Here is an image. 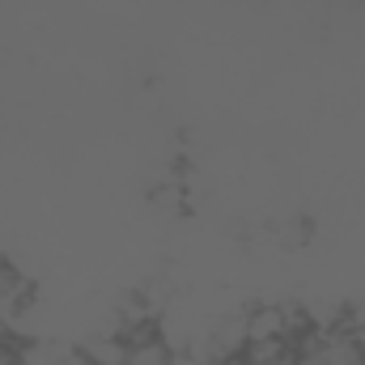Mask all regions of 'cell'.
<instances>
[{"label": "cell", "instance_id": "1", "mask_svg": "<svg viewBox=\"0 0 365 365\" xmlns=\"http://www.w3.org/2000/svg\"><path fill=\"white\" fill-rule=\"evenodd\" d=\"M272 340L284 344V302H259L247 310V344H272Z\"/></svg>", "mask_w": 365, "mask_h": 365}, {"label": "cell", "instance_id": "2", "mask_svg": "<svg viewBox=\"0 0 365 365\" xmlns=\"http://www.w3.org/2000/svg\"><path fill=\"white\" fill-rule=\"evenodd\" d=\"M123 365H175V344L158 331L140 336V340H128V361Z\"/></svg>", "mask_w": 365, "mask_h": 365}, {"label": "cell", "instance_id": "3", "mask_svg": "<svg viewBox=\"0 0 365 365\" xmlns=\"http://www.w3.org/2000/svg\"><path fill=\"white\" fill-rule=\"evenodd\" d=\"M81 357L90 365H123L128 361V340L115 336V331H93L81 344Z\"/></svg>", "mask_w": 365, "mask_h": 365}, {"label": "cell", "instance_id": "4", "mask_svg": "<svg viewBox=\"0 0 365 365\" xmlns=\"http://www.w3.org/2000/svg\"><path fill=\"white\" fill-rule=\"evenodd\" d=\"M310 217H280L272 225V242L280 251H306V242H310Z\"/></svg>", "mask_w": 365, "mask_h": 365}, {"label": "cell", "instance_id": "5", "mask_svg": "<svg viewBox=\"0 0 365 365\" xmlns=\"http://www.w3.org/2000/svg\"><path fill=\"white\" fill-rule=\"evenodd\" d=\"M340 327H344L353 340H365V297H361V302H353V306H344Z\"/></svg>", "mask_w": 365, "mask_h": 365}, {"label": "cell", "instance_id": "6", "mask_svg": "<svg viewBox=\"0 0 365 365\" xmlns=\"http://www.w3.org/2000/svg\"><path fill=\"white\" fill-rule=\"evenodd\" d=\"M344 4H361V0H344Z\"/></svg>", "mask_w": 365, "mask_h": 365}]
</instances>
